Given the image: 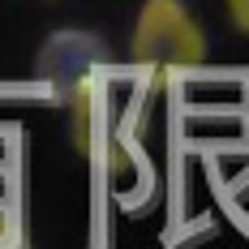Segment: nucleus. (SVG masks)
Returning a JSON list of instances; mask_svg holds the SVG:
<instances>
[{"mask_svg":"<svg viewBox=\"0 0 249 249\" xmlns=\"http://www.w3.org/2000/svg\"><path fill=\"white\" fill-rule=\"evenodd\" d=\"M129 56L150 82H172L180 73L202 69L206 35L180 0H146L133 26Z\"/></svg>","mask_w":249,"mask_h":249,"instance_id":"nucleus-1","label":"nucleus"},{"mask_svg":"<svg viewBox=\"0 0 249 249\" xmlns=\"http://www.w3.org/2000/svg\"><path fill=\"white\" fill-rule=\"evenodd\" d=\"M103 69H112L107 48H103L95 35H82V30H65V35H52L48 48L39 52V77L48 82L52 99L65 103L73 99L86 82H95Z\"/></svg>","mask_w":249,"mask_h":249,"instance_id":"nucleus-2","label":"nucleus"},{"mask_svg":"<svg viewBox=\"0 0 249 249\" xmlns=\"http://www.w3.org/2000/svg\"><path fill=\"white\" fill-rule=\"evenodd\" d=\"M0 249H30L26 228L18 224V215H13V211H4V206H0Z\"/></svg>","mask_w":249,"mask_h":249,"instance_id":"nucleus-3","label":"nucleus"},{"mask_svg":"<svg viewBox=\"0 0 249 249\" xmlns=\"http://www.w3.org/2000/svg\"><path fill=\"white\" fill-rule=\"evenodd\" d=\"M228 13L241 30H249V0H228Z\"/></svg>","mask_w":249,"mask_h":249,"instance_id":"nucleus-4","label":"nucleus"}]
</instances>
